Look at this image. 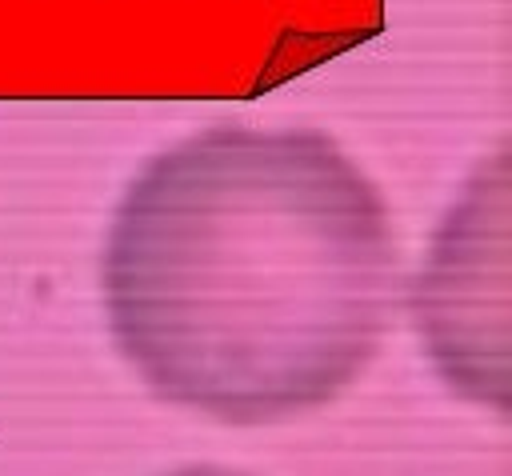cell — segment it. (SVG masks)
<instances>
[{"label": "cell", "instance_id": "6da1fadb", "mask_svg": "<svg viewBox=\"0 0 512 476\" xmlns=\"http://www.w3.org/2000/svg\"><path fill=\"white\" fill-rule=\"evenodd\" d=\"M100 296L140 384L220 424H280L344 396L404 300L380 184L316 128L212 124L120 192Z\"/></svg>", "mask_w": 512, "mask_h": 476}, {"label": "cell", "instance_id": "7a4b0ae2", "mask_svg": "<svg viewBox=\"0 0 512 476\" xmlns=\"http://www.w3.org/2000/svg\"><path fill=\"white\" fill-rule=\"evenodd\" d=\"M428 364L460 400L508 416L512 404V160L484 156L444 208L404 288Z\"/></svg>", "mask_w": 512, "mask_h": 476}, {"label": "cell", "instance_id": "3957f363", "mask_svg": "<svg viewBox=\"0 0 512 476\" xmlns=\"http://www.w3.org/2000/svg\"><path fill=\"white\" fill-rule=\"evenodd\" d=\"M160 476H252V472H240L228 464H180V468H168Z\"/></svg>", "mask_w": 512, "mask_h": 476}]
</instances>
